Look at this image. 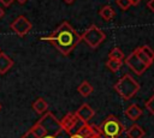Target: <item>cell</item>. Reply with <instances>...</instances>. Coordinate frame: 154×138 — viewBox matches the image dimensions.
Masks as SVG:
<instances>
[{"label": "cell", "instance_id": "cell-1", "mask_svg": "<svg viewBox=\"0 0 154 138\" xmlns=\"http://www.w3.org/2000/svg\"><path fill=\"white\" fill-rule=\"evenodd\" d=\"M41 41H48L63 55L67 56L79 43L81 35L70 25L69 22H63L53 32L40 37Z\"/></svg>", "mask_w": 154, "mask_h": 138}, {"label": "cell", "instance_id": "cell-2", "mask_svg": "<svg viewBox=\"0 0 154 138\" xmlns=\"http://www.w3.org/2000/svg\"><path fill=\"white\" fill-rule=\"evenodd\" d=\"M114 90L124 100H130L131 97H134L138 92L140 84L130 74L126 73L114 84Z\"/></svg>", "mask_w": 154, "mask_h": 138}, {"label": "cell", "instance_id": "cell-3", "mask_svg": "<svg viewBox=\"0 0 154 138\" xmlns=\"http://www.w3.org/2000/svg\"><path fill=\"white\" fill-rule=\"evenodd\" d=\"M99 127L106 138H118L124 131V125L114 115L107 116Z\"/></svg>", "mask_w": 154, "mask_h": 138}, {"label": "cell", "instance_id": "cell-4", "mask_svg": "<svg viewBox=\"0 0 154 138\" xmlns=\"http://www.w3.org/2000/svg\"><path fill=\"white\" fill-rule=\"evenodd\" d=\"M106 38V34L97 28L96 25H90L82 35H81V40H83L90 48H97Z\"/></svg>", "mask_w": 154, "mask_h": 138}, {"label": "cell", "instance_id": "cell-5", "mask_svg": "<svg viewBox=\"0 0 154 138\" xmlns=\"http://www.w3.org/2000/svg\"><path fill=\"white\" fill-rule=\"evenodd\" d=\"M124 61H125L126 66H128L134 73H136L137 76L143 74V72L148 68V66L137 56V54H136L135 50H134L131 54H129V55L124 59Z\"/></svg>", "mask_w": 154, "mask_h": 138}, {"label": "cell", "instance_id": "cell-6", "mask_svg": "<svg viewBox=\"0 0 154 138\" xmlns=\"http://www.w3.org/2000/svg\"><path fill=\"white\" fill-rule=\"evenodd\" d=\"M31 28H32L31 23H30L29 19H28L26 17H24V16L17 17V18L11 23V29H12L18 36H20V37L25 36V35L31 30Z\"/></svg>", "mask_w": 154, "mask_h": 138}, {"label": "cell", "instance_id": "cell-7", "mask_svg": "<svg viewBox=\"0 0 154 138\" xmlns=\"http://www.w3.org/2000/svg\"><path fill=\"white\" fill-rule=\"evenodd\" d=\"M76 133H78L83 138H91L94 136H102L101 130H100L99 126H96V125H89V124H83L77 130Z\"/></svg>", "mask_w": 154, "mask_h": 138}, {"label": "cell", "instance_id": "cell-8", "mask_svg": "<svg viewBox=\"0 0 154 138\" xmlns=\"http://www.w3.org/2000/svg\"><path fill=\"white\" fill-rule=\"evenodd\" d=\"M75 114H76V116H77V119H78L79 121H82L83 124H88L89 120H91V118L94 116L95 112H94L93 108L89 107L87 103H83V104L75 112Z\"/></svg>", "mask_w": 154, "mask_h": 138}, {"label": "cell", "instance_id": "cell-9", "mask_svg": "<svg viewBox=\"0 0 154 138\" xmlns=\"http://www.w3.org/2000/svg\"><path fill=\"white\" fill-rule=\"evenodd\" d=\"M77 122H78V119H77L76 114L72 113V112L67 113V114L60 120V125H61L63 130H64L65 132H67L69 134H72V130L75 128V126L77 125Z\"/></svg>", "mask_w": 154, "mask_h": 138}, {"label": "cell", "instance_id": "cell-10", "mask_svg": "<svg viewBox=\"0 0 154 138\" xmlns=\"http://www.w3.org/2000/svg\"><path fill=\"white\" fill-rule=\"evenodd\" d=\"M12 66H13L12 59L4 52H0V74H5Z\"/></svg>", "mask_w": 154, "mask_h": 138}, {"label": "cell", "instance_id": "cell-11", "mask_svg": "<svg viewBox=\"0 0 154 138\" xmlns=\"http://www.w3.org/2000/svg\"><path fill=\"white\" fill-rule=\"evenodd\" d=\"M32 109H34L35 113L43 115V114L48 110V103H47L46 100L38 97V98H36V100L34 101V103H32Z\"/></svg>", "mask_w": 154, "mask_h": 138}, {"label": "cell", "instance_id": "cell-12", "mask_svg": "<svg viewBox=\"0 0 154 138\" xmlns=\"http://www.w3.org/2000/svg\"><path fill=\"white\" fill-rule=\"evenodd\" d=\"M125 114H126V116H128L130 120L135 121V120H137V119L142 115V109H141L137 104L132 103V104H130V106L126 108Z\"/></svg>", "mask_w": 154, "mask_h": 138}, {"label": "cell", "instance_id": "cell-13", "mask_svg": "<svg viewBox=\"0 0 154 138\" xmlns=\"http://www.w3.org/2000/svg\"><path fill=\"white\" fill-rule=\"evenodd\" d=\"M126 136H128V138H143L144 137V130L140 125L134 124L126 131Z\"/></svg>", "mask_w": 154, "mask_h": 138}, {"label": "cell", "instance_id": "cell-14", "mask_svg": "<svg viewBox=\"0 0 154 138\" xmlns=\"http://www.w3.org/2000/svg\"><path fill=\"white\" fill-rule=\"evenodd\" d=\"M77 91H78V94H79L82 97H88V96H90L91 92L94 91V88L91 86V84H90L89 82L84 80V82H82V83L78 85Z\"/></svg>", "mask_w": 154, "mask_h": 138}, {"label": "cell", "instance_id": "cell-15", "mask_svg": "<svg viewBox=\"0 0 154 138\" xmlns=\"http://www.w3.org/2000/svg\"><path fill=\"white\" fill-rule=\"evenodd\" d=\"M100 16L102 17V19H105V20H111V19H113V17H114V10L109 6V5H105L101 10H100Z\"/></svg>", "mask_w": 154, "mask_h": 138}, {"label": "cell", "instance_id": "cell-16", "mask_svg": "<svg viewBox=\"0 0 154 138\" xmlns=\"http://www.w3.org/2000/svg\"><path fill=\"white\" fill-rule=\"evenodd\" d=\"M108 59H113V60H120V61H124L125 55H124V53H123V50H122L120 48L116 47V48H113V49L109 52V54H108Z\"/></svg>", "mask_w": 154, "mask_h": 138}, {"label": "cell", "instance_id": "cell-17", "mask_svg": "<svg viewBox=\"0 0 154 138\" xmlns=\"http://www.w3.org/2000/svg\"><path fill=\"white\" fill-rule=\"evenodd\" d=\"M106 66L109 71L112 72H117L122 66H123V61L120 60H113V59H108L106 62Z\"/></svg>", "mask_w": 154, "mask_h": 138}, {"label": "cell", "instance_id": "cell-18", "mask_svg": "<svg viewBox=\"0 0 154 138\" xmlns=\"http://www.w3.org/2000/svg\"><path fill=\"white\" fill-rule=\"evenodd\" d=\"M135 52H136L137 56H138V58H140V59H141V60H142V61H143L148 67L153 64V60H152V59H149V58H148V56H147V55L141 50V48H140V47H137V48L135 49Z\"/></svg>", "mask_w": 154, "mask_h": 138}, {"label": "cell", "instance_id": "cell-19", "mask_svg": "<svg viewBox=\"0 0 154 138\" xmlns=\"http://www.w3.org/2000/svg\"><path fill=\"white\" fill-rule=\"evenodd\" d=\"M116 4L123 11H126V10H129L132 6V4L130 2V0H116Z\"/></svg>", "mask_w": 154, "mask_h": 138}, {"label": "cell", "instance_id": "cell-20", "mask_svg": "<svg viewBox=\"0 0 154 138\" xmlns=\"http://www.w3.org/2000/svg\"><path fill=\"white\" fill-rule=\"evenodd\" d=\"M141 48V50L149 58V59H152L153 61H154V50L149 47V46H147V44H144V46H142V47H140Z\"/></svg>", "mask_w": 154, "mask_h": 138}, {"label": "cell", "instance_id": "cell-21", "mask_svg": "<svg viewBox=\"0 0 154 138\" xmlns=\"http://www.w3.org/2000/svg\"><path fill=\"white\" fill-rule=\"evenodd\" d=\"M146 108H147V109H148V110L154 115V95H153V96H152V97L146 102Z\"/></svg>", "mask_w": 154, "mask_h": 138}, {"label": "cell", "instance_id": "cell-22", "mask_svg": "<svg viewBox=\"0 0 154 138\" xmlns=\"http://www.w3.org/2000/svg\"><path fill=\"white\" fill-rule=\"evenodd\" d=\"M147 7H148L152 12H154V0H149V1L147 2Z\"/></svg>", "mask_w": 154, "mask_h": 138}, {"label": "cell", "instance_id": "cell-23", "mask_svg": "<svg viewBox=\"0 0 154 138\" xmlns=\"http://www.w3.org/2000/svg\"><path fill=\"white\" fill-rule=\"evenodd\" d=\"M13 1H14V0H0V2H1V4H2L5 7H8V6H10V5H11Z\"/></svg>", "mask_w": 154, "mask_h": 138}, {"label": "cell", "instance_id": "cell-24", "mask_svg": "<svg viewBox=\"0 0 154 138\" xmlns=\"http://www.w3.org/2000/svg\"><path fill=\"white\" fill-rule=\"evenodd\" d=\"M70 138H83L82 136H79L78 133H73V134H71L70 136Z\"/></svg>", "mask_w": 154, "mask_h": 138}, {"label": "cell", "instance_id": "cell-25", "mask_svg": "<svg viewBox=\"0 0 154 138\" xmlns=\"http://www.w3.org/2000/svg\"><path fill=\"white\" fill-rule=\"evenodd\" d=\"M140 1H141V0H130V2L132 4V6H135V5H138V4H140Z\"/></svg>", "mask_w": 154, "mask_h": 138}, {"label": "cell", "instance_id": "cell-26", "mask_svg": "<svg viewBox=\"0 0 154 138\" xmlns=\"http://www.w3.org/2000/svg\"><path fill=\"white\" fill-rule=\"evenodd\" d=\"M4 14H5V11H4V8L0 6V19L4 17Z\"/></svg>", "mask_w": 154, "mask_h": 138}, {"label": "cell", "instance_id": "cell-27", "mask_svg": "<svg viewBox=\"0 0 154 138\" xmlns=\"http://www.w3.org/2000/svg\"><path fill=\"white\" fill-rule=\"evenodd\" d=\"M17 1H18L19 4H22V5H23V4H25V2L28 1V0H17Z\"/></svg>", "mask_w": 154, "mask_h": 138}, {"label": "cell", "instance_id": "cell-28", "mask_svg": "<svg viewBox=\"0 0 154 138\" xmlns=\"http://www.w3.org/2000/svg\"><path fill=\"white\" fill-rule=\"evenodd\" d=\"M64 1H65L66 4H72V2L75 1V0H64Z\"/></svg>", "mask_w": 154, "mask_h": 138}, {"label": "cell", "instance_id": "cell-29", "mask_svg": "<svg viewBox=\"0 0 154 138\" xmlns=\"http://www.w3.org/2000/svg\"><path fill=\"white\" fill-rule=\"evenodd\" d=\"M91 138H102V136H94V137H91Z\"/></svg>", "mask_w": 154, "mask_h": 138}, {"label": "cell", "instance_id": "cell-30", "mask_svg": "<svg viewBox=\"0 0 154 138\" xmlns=\"http://www.w3.org/2000/svg\"><path fill=\"white\" fill-rule=\"evenodd\" d=\"M0 110H1V104H0Z\"/></svg>", "mask_w": 154, "mask_h": 138}]
</instances>
